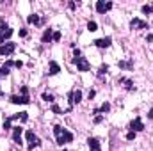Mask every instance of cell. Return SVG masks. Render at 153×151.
<instances>
[{
    "mask_svg": "<svg viewBox=\"0 0 153 151\" xmlns=\"http://www.w3.org/2000/svg\"><path fill=\"white\" fill-rule=\"evenodd\" d=\"M148 119H153V109L148 112Z\"/></svg>",
    "mask_w": 153,
    "mask_h": 151,
    "instance_id": "cell-35",
    "label": "cell"
},
{
    "mask_svg": "<svg viewBox=\"0 0 153 151\" xmlns=\"http://www.w3.org/2000/svg\"><path fill=\"white\" fill-rule=\"evenodd\" d=\"M118 82H119V84H125V87H127L128 91H135V85H134V82H132V80H127V78H118Z\"/></svg>",
    "mask_w": 153,
    "mask_h": 151,
    "instance_id": "cell-16",
    "label": "cell"
},
{
    "mask_svg": "<svg viewBox=\"0 0 153 151\" xmlns=\"http://www.w3.org/2000/svg\"><path fill=\"white\" fill-rule=\"evenodd\" d=\"M11 36H12V28L7 27V25H4V23H0V43H4V41L9 39Z\"/></svg>",
    "mask_w": 153,
    "mask_h": 151,
    "instance_id": "cell-5",
    "label": "cell"
},
{
    "mask_svg": "<svg viewBox=\"0 0 153 151\" xmlns=\"http://www.w3.org/2000/svg\"><path fill=\"white\" fill-rule=\"evenodd\" d=\"M52 37H53V28H46V30L43 32L41 41H43V43H50V41H52Z\"/></svg>",
    "mask_w": 153,
    "mask_h": 151,
    "instance_id": "cell-14",
    "label": "cell"
},
{
    "mask_svg": "<svg viewBox=\"0 0 153 151\" xmlns=\"http://www.w3.org/2000/svg\"><path fill=\"white\" fill-rule=\"evenodd\" d=\"M127 139H128V141H134V139H135V132H132V130H130V132L127 133Z\"/></svg>",
    "mask_w": 153,
    "mask_h": 151,
    "instance_id": "cell-28",
    "label": "cell"
},
{
    "mask_svg": "<svg viewBox=\"0 0 153 151\" xmlns=\"http://www.w3.org/2000/svg\"><path fill=\"white\" fill-rule=\"evenodd\" d=\"M132 66H134V64H132V62H127V61H121V62H119V68H132Z\"/></svg>",
    "mask_w": 153,
    "mask_h": 151,
    "instance_id": "cell-24",
    "label": "cell"
},
{
    "mask_svg": "<svg viewBox=\"0 0 153 151\" xmlns=\"http://www.w3.org/2000/svg\"><path fill=\"white\" fill-rule=\"evenodd\" d=\"M16 50V44L14 43H5V44H0V55H11L12 52Z\"/></svg>",
    "mask_w": 153,
    "mask_h": 151,
    "instance_id": "cell-7",
    "label": "cell"
},
{
    "mask_svg": "<svg viewBox=\"0 0 153 151\" xmlns=\"http://www.w3.org/2000/svg\"><path fill=\"white\" fill-rule=\"evenodd\" d=\"M68 98H70L71 105H75V103H80V100H82V91H80V89H73V91H70Z\"/></svg>",
    "mask_w": 153,
    "mask_h": 151,
    "instance_id": "cell-6",
    "label": "cell"
},
{
    "mask_svg": "<svg viewBox=\"0 0 153 151\" xmlns=\"http://www.w3.org/2000/svg\"><path fill=\"white\" fill-rule=\"evenodd\" d=\"M25 137H27V141H29V150H34V148H37L41 142H39V139H37V135L32 132V130H27L25 132Z\"/></svg>",
    "mask_w": 153,
    "mask_h": 151,
    "instance_id": "cell-3",
    "label": "cell"
},
{
    "mask_svg": "<svg viewBox=\"0 0 153 151\" xmlns=\"http://www.w3.org/2000/svg\"><path fill=\"white\" fill-rule=\"evenodd\" d=\"M73 64L77 66L78 71H89V69H91V64H89V61H87L86 57H77V59H73Z\"/></svg>",
    "mask_w": 153,
    "mask_h": 151,
    "instance_id": "cell-2",
    "label": "cell"
},
{
    "mask_svg": "<svg viewBox=\"0 0 153 151\" xmlns=\"http://www.w3.org/2000/svg\"><path fill=\"white\" fill-rule=\"evenodd\" d=\"M111 110V103H103L100 109H94V114H100V112H109Z\"/></svg>",
    "mask_w": 153,
    "mask_h": 151,
    "instance_id": "cell-17",
    "label": "cell"
},
{
    "mask_svg": "<svg viewBox=\"0 0 153 151\" xmlns=\"http://www.w3.org/2000/svg\"><path fill=\"white\" fill-rule=\"evenodd\" d=\"M25 36H27V30H25V28H21V30H20V37H25Z\"/></svg>",
    "mask_w": 153,
    "mask_h": 151,
    "instance_id": "cell-31",
    "label": "cell"
},
{
    "mask_svg": "<svg viewBox=\"0 0 153 151\" xmlns=\"http://www.w3.org/2000/svg\"><path fill=\"white\" fill-rule=\"evenodd\" d=\"M64 151H68V150H64Z\"/></svg>",
    "mask_w": 153,
    "mask_h": 151,
    "instance_id": "cell-36",
    "label": "cell"
},
{
    "mask_svg": "<svg viewBox=\"0 0 153 151\" xmlns=\"http://www.w3.org/2000/svg\"><path fill=\"white\" fill-rule=\"evenodd\" d=\"M9 101L14 103V105H29L30 98L29 96H16V94H12V96H9Z\"/></svg>",
    "mask_w": 153,
    "mask_h": 151,
    "instance_id": "cell-4",
    "label": "cell"
},
{
    "mask_svg": "<svg viewBox=\"0 0 153 151\" xmlns=\"http://www.w3.org/2000/svg\"><path fill=\"white\" fill-rule=\"evenodd\" d=\"M111 7H112V2H103V0H98V2H96V11H98L100 14H105Z\"/></svg>",
    "mask_w": 153,
    "mask_h": 151,
    "instance_id": "cell-8",
    "label": "cell"
},
{
    "mask_svg": "<svg viewBox=\"0 0 153 151\" xmlns=\"http://www.w3.org/2000/svg\"><path fill=\"white\" fill-rule=\"evenodd\" d=\"M143 12H144V14H150V12H153V7L152 5H148V4L143 5Z\"/></svg>",
    "mask_w": 153,
    "mask_h": 151,
    "instance_id": "cell-22",
    "label": "cell"
},
{
    "mask_svg": "<svg viewBox=\"0 0 153 151\" xmlns=\"http://www.w3.org/2000/svg\"><path fill=\"white\" fill-rule=\"evenodd\" d=\"M7 75H9V68H5V66L0 68V78H4V77H7Z\"/></svg>",
    "mask_w": 153,
    "mask_h": 151,
    "instance_id": "cell-21",
    "label": "cell"
},
{
    "mask_svg": "<svg viewBox=\"0 0 153 151\" xmlns=\"http://www.w3.org/2000/svg\"><path fill=\"white\" fill-rule=\"evenodd\" d=\"M53 133H55V139H57V144L59 146H64V144H68V142L73 141V133L68 132L66 128H62L61 125H55L53 126Z\"/></svg>",
    "mask_w": 153,
    "mask_h": 151,
    "instance_id": "cell-1",
    "label": "cell"
},
{
    "mask_svg": "<svg viewBox=\"0 0 153 151\" xmlns=\"http://www.w3.org/2000/svg\"><path fill=\"white\" fill-rule=\"evenodd\" d=\"M4 130H11V119H9V117L4 121Z\"/></svg>",
    "mask_w": 153,
    "mask_h": 151,
    "instance_id": "cell-27",
    "label": "cell"
},
{
    "mask_svg": "<svg viewBox=\"0 0 153 151\" xmlns=\"http://www.w3.org/2000/svg\"><path fill=\"white\" fill-rule=\"evenodd\" d=\"M52 112H55V114H62V110H61V107H59V105H55V103L52 105Z\"/></svg>",
    "mask_w": 153,
    "mask_h": 151,
    "instance_id": "cell-25",
    "label": "cell"
},
{
    "mask_svg": "<svg viewBox=\"0 0 153 151\" xmlns=\"http://www.w3.org/2000/svg\"><path fill=\"white\" fill-rule=\"evenodd\" d=\"M11 66H14V62H12V61H7V62H5V68H11Z\"/></svg>",
    "mask_w": 153,
    "mask_h": 151,
    "instance_id": "cell-32",
    "label": "cell"
},
{
    "mask_svg": "<svg viewBox=\"0 0 153 151\" xmlns=\"http://www.w3.org/2000/svg\"><path fill=\"white\" fill-rule=\"evenodd\" d=\"M27 21H29V23H34V25H36V23H39V16H37V14H30V16L27 18Z\"/></svg>",
    "mask_w": 153,
    "mask_h": 151,
    "instance_id": "cell-18",
    "label": "cell"
},
{
    "mask_svg": "<svg viewBox=\"0 0 153 151\" xmlns=\"http://www.w3.org/2000/svg\"><path fill=\"white\" fill-rule=\"evenodd\" d=\"M107 71H109V66H107V64H102V66H100L98 75H103V73H107Z\"/></svg>",
    "mask_w": 153,
    "mask_h": 151,
    "instance_id": "cell-23",
    "label": "cell"
},
{
    "mask_svg": "<svg viewBox=\"0 0 153 151\" xmlns=\"http://www.w3.org/2000/svg\"><path fill=\"white\" fill-rule=\"evenodd\" d=\"M52 39H53L55 43H57V41H61V32H53V37H52Z\"/></svg>",
    "mask_w": 153,
    "mask_h": 151,
    "instance_id": "cell-29",
    "label": "cell"
},
{
    "mask_svg": "<svg viewBox=\"0 0 153 151\" xmlns=\"http://www.w3.org/2000/svg\"><path fill=\"white\" fill-rule=\"evenodd\" d=\"M87 146L91 148V151H102L100 150V142H98V139H87Z\"/></svg>",
    "mask_w": 153,
    "mask_h": 151,
    "instance_id": "cell-15",
    "label": "cell"
},
{
    "mask_svg": "<svg viewBox=\"0 0 153 151\" xmlns=\"http://www.w3.org/2000/svg\"><path fill=\"white\" fill-rule=\"evenodd\" d=\"M102 121H103V116H96V117H94V123H96V125L102 123Z\"/></svg>",
    "mask_w": 153,
    "mask_h": 151,
    "instance_id": "cell-30",
    "label": "cell"
},
{
    "mask_svg": "<svg viewBox=\"0 0 153 151\" xmlns=\"http://www.w3.org/2000/svg\"><path fill=\"white\" fill-rule=\"evenodd\" d=\"M87 30H89V32H94V30H98V25H96V21H89V23H87Z\"/></svg>",
    "mask_w": 153,
    "mask_h": 151,
    "instance_id": "cell-19",
    "label": "cell"
},
{
    "mask_svg": "<svg viewBox=\"0 0 153 151\" xmlns=\"http://www.w3.org/2000/svg\"><path fill=\"white\" fill-rule=\"evenodd\" d=\"M20 93H21V96H29V89H27V85H21Z\"/></svg>",
    "mask_w": 153,
    "mask_h": 151,
    "instance_id": "cell-26",
    "label": "cell"
},
{
    "mask_svg": "<svg viewBox=\"0 0 153 151\" xmlns=\"http://www.w3.org/2000/svg\"><path fill=\"white\" fill-rule=\"evenodd\" d=\"M21 133H23V128L21 126H14L12 128V141L16 144H21Z\"/></svg>",
    "mask_w": 153,
    "mask_h": 151,
    "instance_id": "cell-10",
    "label": "cell"
},
{
    "mask_svg": "<svg viewBox=\"0 0 153 151\" xmlns=\"http://www.w3.org/2000/svg\"><path fill=\"white\" fill-rule=\"evenodd\" d=\"M130 130H132V132H143V130H144V125H143L141 117H135V119L130 123Z\"/></svg>",
    "mask_w": 153,
    "mask_h": 151,
    "instance_id": "cell-9",
    "label": "cell"
},
{
    "mask_svg": "<svg viewBox=\"0 0 153 151\" xmlns=\"http://www.w3.org/2000/svg\"><path fill=\"white\" fill-rule=\"evenodd\" d=\"M111 43H112V39H111V37H100V39H96V41H94V44H96L98 48H109V46H111Z\"/></svg>",
    "mask_w": 153,
    "mask_h": 151,
    "instance_id": "cell-12",
    "label": "cell"
},
{
    "mask_svg": "<svg viewBox=\"0 0 153 151\" xmlns=\"http://www.w3.org/2000/svg\"><path fill=\"white\" fill-rule=\"evenodd\" d=\"M152 7H153V5H152Z\"/></svg>",
    "mask_w": 153,
    "mask_h": 151,
    "instance_id": "cell-37",
    "label": "cell"
},
{
    "mask_svg": "<svg viewBox=\"0 0 153 151\" xmlns=\"http://www.w3.org/2000/svg\"><path fill=\"white\" fill-rule=\"evenodd\" d=\"M59 71H61V66H59L55 61H52V62H50V66H48V75L52 77V75H57Z\"/></svg>",
    "mask_w": 153,
    "mask_h": 151,
    "instance_id": "cell-13",
    "label": "cell"
},
{
    "mask_svg": "<svg viewBox=\"0 0 153 151\" xmlns=\"http://www.w3.org/2000/svg\"><path fill=\"white\" fill-rule=\"evenodd\" d=\"M14 66H16V68H21V66H23V62H21V61H16V62H14Z\"/></svg>",
    "mask_w": 153,
    "mask_h": 151,
    "instance_id": "cell-33",
    "label": "cell"
},
{
    "mask_svg": "<svg viewBox=\"0 0 153 151\" xmlns=\"http://www.w3.org/2000/svg\"><path fill=\"white\" fill-rule=\"evenodd\" d=\"M130 27H132V28H135V30H139V28H146V27H148V23H146V21H143V20H139V18H134V20L130 21Z\"/></svg>",
    "mask_w": 153,
    "mask_h": 151,
    "instance_id": "cell-11",
    "label": "cell"
},
{
    "mask_svg": "<svg viewBox=\"0 0 153 151\" xmlns=\"http://www.w3.org/2000/svg\"><path fill=\"white\" fill-rule=\"evenodd\" d=\"M43 100H45V101H48V103H53V96H52V94H48V93H43Z\"/></svg>",
    "mask_w": 153,
    "mask_h": 151,
    "instance_id": "cell-20",
    "label": "cell"
},
{
    "mask_svg": "<svg viewBox=\"0 0 153 151\" xmlns=\"http://www.w3.org/2000/svg\"><path fill=\"white\" fill-rule=\"evenodd\" d=\"M77 57H80V50H78V48H75V59H77Z\"/></svg>",
    "mask_w": 153,
    "mask_h": 151,
    "instance_id": "cell-34",
    "label": "cell"
}]
</instances>
